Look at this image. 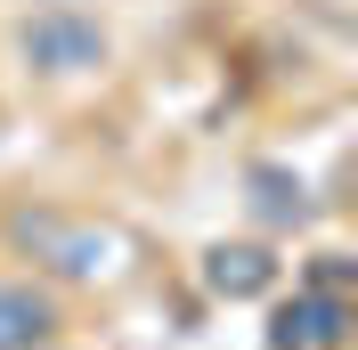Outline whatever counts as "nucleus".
Masks as SVG:
<instances>
[{
    "label": "nucleus",
    "mask_w": 358,
    "mask_h": 350,
    "mask_svg": "<svg viewBox=\"0 0 358 350\" xmlns=\"http://www.w3.org/2000/svg\"><path fill=\"white\" fill-rule=\"evenodd\" d=\"M358 309L350 293H317V285H293V302H277L268 318V350H350Z\"/></svg>",
    "instance_id": "7ed1b4c3"
},
{
    "label": "nucleus",
    "mask_w": 358,
    "mask_h": 350,
    "mask_svg": "<svg viewBox=\"0 0 358 350\" xmlns=\"http://www.w3.org/2000/svg\"><path fill=\"white\" fill-rule=\"evenodd\" d=\"M0 244H8L33 277H49V285H98L114 269L106 261L114 228L66 212V204H17V212H0Z\"/></svg>",
    "instance_id": "f257e3e1"
},
{
    "label": "nucleus",
    "mask_w": 358,
    "mask_h": 350,
    "mask_svg": "<svg viewBox=\"0 0 358 350\" xmlns=\"http://www.w3.org/2000/svg\"><path fill=\"white\" fill-rule=\"evenodd\" d=\"M66 342V293L33 269L0 277V350H57Z\"/></svg>",
    "instance_id": "20e7f679"
},
{
    "label": "nucleus",
    "mask_w": 358,
    "mask_h": 350,
    "mask_svg": "<svg viewBox=\"0 0 358 350\" xmlns=\"http://www.w3.org/2000/svg\"><path fill=\"white\" fill-rule=\"evenodd\" d=\"M203 285L228 293V302H252L277 285V261H268V244H212L203 253Z\"/></svg>",
    "instance_id": "39448f33"
},
{
    "label": "nucleus",
    "mask_w": 358,
    "mask_h": 350,
    "mask_svg": "<svg viewBox=\"0 0 358 350\" xmlns=\"http://www.w3.org/2000/svg\"><path fill=\"white\" fill-rule=\"evenodd\" d=\"M301 285H317V293H350V253H317V261L301 269Z\"/></svg>",
    "instance_id": "423d86ee"
},
{
    "label": "nucleus",
    "mask_w": 358,
    "mask_h": 350,
    "mask_svg": "<svg viewBox=\"0 0 358 350\" xmlns=\"http://www.w3.org/2000/svg\"><path fill=\"white\" fill-rule=\"evenodd\" d=\"M114 57V33L98 8L82 0H41L33 17L17 24V66L33 82H90V74Z\"/></svg>",
    "instance_id": "f03ea898"
}]
</instances>
